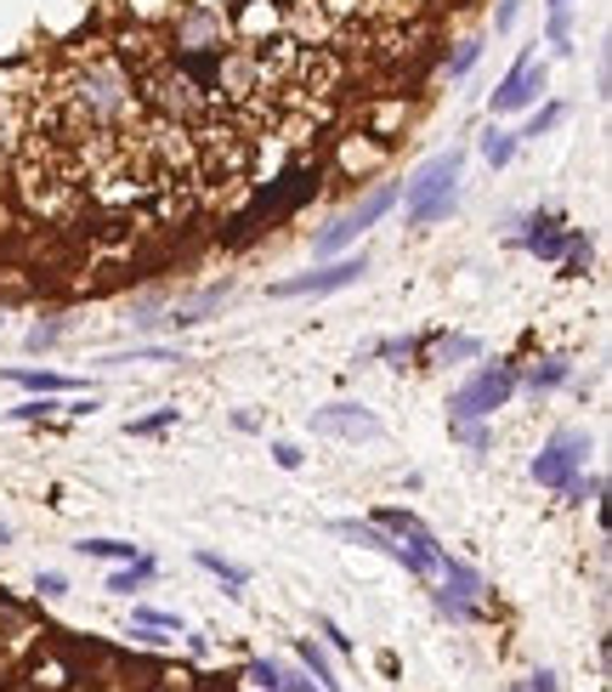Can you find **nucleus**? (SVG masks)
I'll use <instances>...</instances> for the list:
<instances>
[{
	"instance_id": "nucleus-4",
	"label": "nucleus",
	"mask_w": 612,
	"mask_h": 692,
	"mask_svg": "<svg viewBox=\"0 0 612 692\" xmlns=\"http://www.w3.org/2000/svg\"><path fill=\"white\" fill-rule=\"evenodd\" d=\"M510 398H517V364H488L449 398V420H488Z\"/></svg>"
},
{
	"instance_id": "nucleus-31",
	"label": "nucleus",
	"mask_w": 612,
	"mask_h": 692,
	"mask_svg": "<svg viewBox=\"0 0 612 692\" xmlns=\"http://www.w3.org/2000/svg\"><path fill=\"white\" fill-rule=\"evenodd\" d=\"M476 57H483V41H460V52L449 57V80H465L476 69Z\"/></svg>"
},
{
	"instance_id": "nucleus-42",
	"label": "nucleus",
	"mask_w": 612,
	"mask_h": 692,
	"mask_svg": "<svg viewBox=\"0 0 612 692\" xmlns=\"http://www.w3.org/2000/svg\"><path fill=\"white\" fill-rule=\"evenodd\" d=\"M556 7H573V0H551V12H556Z\"/></svg>"
},
{
	"instance_id": "nucleus-6",
	"label": "nucleus",
	"mask_w": 612,
	"mask_h": 692,
	"mask_svg": "<svg viewBox=\"0 0 612 692\" xmlns=\"http://www.w3.org/2000/svg\"><path fill=\"white\" fill-rule=\"evenodd\" d=\"M585 454H590V438H585V432H573V426H562V432H551L544 454L533 460V483L562 494L578 472H585Z\"/></svg>"
},
{
	"instance_id": "nucleus-28",
	"label": "nucleus",
	"mask_w": 612,
	"mask_h": 692,
	"mask_svg": "<svg viewBox=\"0 0 612 692\" xmlns=\"http://www.w3.org/2000/svg\"><path fill=\"white\" fill-rule=\"evenodd\" d=\"M245 681H250V692H284V681H279V665H267V658L245 665Z\"/></svg>"
},
{
	"instance_id": "nucleus-39",
	"label": "nucleus",
	"mask_w": 612,
	"mask_h": 692,
	"mask_svg": "<svg viewBox=\"0 0 612 692\" xmlns=\"http://www.w3.org/2000/svg\"><path fill=\"white\" fill-rule=\"evenodd\" d=\"M318 631L329 636V647H335V653H347V647H352V636H340V624H335V619H318Z\"/></svg>"
},
{
	"instance_id": "nucleus-16",
	"label": "nucleus",
	"mask_w": 612,
	"mask_h": 692,
	"mask_svg": "<svg viewBox=\"0 0 612 692\" xmlns=\"http://www.w3.org/2000/svg\"><path fill=\"white\" fill-rule=\"evenodd\" d=\"M567 381H573V364H567V358H539V364H533L528 375H517V386H528L533 398H539V392L567 386Z\"/></svg>"
},
{
	"instance_id": "nucleus-27",
	"label": "nucleus",
	"mask_w": 612,
	"mask_h": 692,
	"mask_svg": "<svg viewBox=\"0 0 612 692\" xmlns=\"http://www.w3.org/2000/svg\"><path fill=\"white\" fill-rule=\"evenodd\" d=\"M125 7H131V18H136V23H148V29H154V23H165L170 12H177L182 0H125Z\"/></svg>"
},
{
	"instance_id": "nucleus-29",
	"label": "nucleus",
	"mask_w": 612,
	"mask_h": 692,
	"mask_svg": "<svg viewBox=\"0 0 612 692\" xmlns=\"http://www.w3.org/2000/svg\"><path fill=\"white\" fill-rule=\"evenodd\" d=\"M551 46H556L562 57L573 52V7H556V12H551Z\"/></svg>"
},
{
	"instance_id": "nucleus-8",
	"label": "nucleus",
	"mask_w": 612,
	"mask_h": 692,
	"mask_svg": "<svg viewBox=\"0 0 612 692\" xmlns=\"http://www.w3.org/2000/svg\"><path fill=\"white\" fill-rule=\"evenodd\" d=\"M544 80H551L544 57L522 52V57H517V69H510V75L499 80V91L488 97V109H494V114H522V109H533V103H539V91H544Z\"/></svg>"
},
{
	"instance_id": "nucleus-38",
	"label": "nucleus",
	"mask_w": 612,
	"mask_h": 692,
	"mask_svg": "<svg viewBox=\"0 0 612 692\" xmlns=\"http://www.w3.org/2000/svg\"><path fill=\"white\" fill-rule=\"evenodd\" d=\"M272 460H279L284 472H301V460H306V454H301L295 443H272Z\"/></svg>"
},
{
	"instance_id": "nucleus-35",
	"label": "nucleus",
	"mask_w": 612,
	"mask_h": 692,
	"mask_svg": "<svg viewBox=\"0 0 612 692\" xmlns=\"http://www.w3.org/2000/svg\"><path fill=\"white\" fill-rule=\"evenodd\" d=\"M517 18H522V0H499L494 29H499V35H510V29H517Z\"/></svg>"
},
{
	"instance_id": "nucleus-26",
	"label": "nucleus",
	"mask_w": 612,
	"mask_h": 692,
	"mask_svg": "<svg viewBox=\"0 0 612 692\" xmlns=\"http://www.w3.org/2000/svg\"><path fill=\"white\" fill-rule=\"evenodd\" d=\"M556 125H562V103H544V109H539V114L517 131V143H539L544 131H556Z\"/></svg>"
},
{
	"instance_id": "nucleus-10",
	"label": "nucleus",
	"mask_w": 612,
	"mask_h": 692,
	"mask_svg": "<svg viewBox=\"0 0 612 692\" xmlns=\"http://www.w3.org/2000/svg\"><path fill=\"white\" fill-rule=\"evenodd\" d=\"M313 432H318V438H340V443H374V438L386 432V426L374 420L363 404H329V409L313 415Z\"/></svg>"
},
{
	"instance_id": "nucleus-2",
	"label": "nucleus",
	"mask_w": 612,
	"mask_h": 692,
	"mask_svg": "<svg viewBox=\"0 0 612 692\" xmlns=\"http://www.w3.org/2000/svg\"><path fill=\"white\" fill-rule=\"evenodd\" d=\"M159 41H165V57H216L233 46V18L227 7H211V0H182L177 12L159 23Z\"/></svg>"
},
{
	"instance_id": "nucleus-11",
	"label": "nucleus",
	"mask_w": 612,
	"mask_h": 692,
	"mask_svg": "<svg viewBox=\"0 0 612 692\" xmlns=\"http://www.w3.org/2000/svg\"><path fill=\"white\" fill-rule=\"evenodd\" d=\"M335 534L340 540H358V545H374V551H381V556H392V563H403L408 574H420V579H431V568L420 563V556L415 551H408L403 540H392L386 529H381V522H358V517H340L335 522Z\"/></svg>"
},
{
	"instance_id": "nucleus-30",
	"label": "nucleus",
	"mask_w": 612,
	"mask_h": 692,
	"mask_svg": "<svg viewBox=\"0 0 612 692\" xmlns=\"http://www.w3.org/2000/svg\"><path fill=\"white\" fill-rule=\"evenodd\" d=\"M165 426H177V409H154V415H143V420H131L125 432H131V438H154V432H165Z\"/></svg>"
},
{
	"instance_id": "nucleus-19",
	"label": "nucleus",
	"mask_w": 612,
	"mask_h": 692,
	"mask_svg": "<svg viewBox=\"0 0 612 692\" xmlns=\"http://www.w3.org/2000/svg\"><path fill=\"white\" fill-rule=\"evenodd\" d=\"M465 358H483L476 336H437L431 341V364H465Z\"/></svg>"
},
{
	"instance_id": "nucleus-14",
	"label": "nucleus",
	"mask_w": 612,
	"mask_h": 692,
	"mask_svg": "<svg viewBox=\"0 0 612 692\" xmlns=\"http://www.w3.org/2000/svg\"><path fill=\"white\" fill-rule=\"evenodd\" d=\"M431 579H437V590H442V597H454V602H471V608L488 597V579L476 574L471 563H460V556H449V551H442V563H437V574H431Z\"/></svg>"
},
{
	"instance_id": "nucleus-9",
	"label": "nucleus",
	"mask_w": 612,
	"mask_h": 692,
	"mask_svg": "<svg viewBox=\"0 0 612 692\" xmlns=\"http://www.w3.org/2000/svg\"><path fill=\"white\" fill-rule=\"evenodd\" d=\"M313 182H318V165H295V171H284L279 182H267L261 193H256V205H250V216L245 222H272V216H284V211H295L306 193H313Z\"/></svg>"
},
{
	"instance_id": "nucleus-40",
	"label": "nucleus",
	"mask_w": 612,
	"mask_h": 692,
	"mask_svg": "<svg viewBox=\"0 0 612 692\" xmlns=\"http://www.w3.org/2000/svg\"><path fill=\"white\" fill-rule=\"evenodd\" d=\"M528 692H556V676H551V670H539V676L528 681Z\"/></svg>"
},
{
	"instance_id": "nucleus-23",
	"label": "nucleus",
	"mask_w": 612,
	"mask_h": 692,
	"mask_svg": "<svg viewBox=\"0 0 612 692\" xmlns=\"http://www.w3.org/2000/svg\"><path fill=\"white\" fill-rule=\"evenodd\" d=\"M7 381L23 386V392H75L68 375H41V370H7Z\"/></svg>"
},
{
	"instance_id": "nucleus-21",
	"label": "nucleus",
	"mask_w": 612,
	"mask_h": 692,
	"mask_svg": "<svg viewBox=\"0 0 612 692\" xmlns=\"http://www.w3.org/2000/svg\"><path fill=\"white\" fill-rule=\"evenodd\" d=\"M476 148H483V159L494 165V171H505V165L517 159V131H499V125H494V131H488V137L476 143Z\"/></svg>"
},
{
	"instance_id": "nucleus-33",
	"label": "nucleus",
	"mask_w": 612,
	"mask_h": 692,
	"mask_svg": "<svg viewBox=\"0 0 612 692\" xmlns=\"http://www.w3.org/2000/svg\"><path fill=\"white\" fill-rule=\"evenodd\" d=\"M136 624H154V631H188V624L177 619V613H165V608H136Z\"/></svg>"
},
{
	"instance_id": "nucleus-18",
	"label": "nucleus",
	"mask_w": 612,
	"mask_h": 692,
	"mask_svg": "<svg viewBox=\"0 0 612 692\" xmlns=\"http://www.w3.org/2000/svg\"><path fill=\"white\" fill-rule=\"evenodd\" d=\"M154 574H159L154 556H136V563H125L120 574H109V590H114V597H136V590H143Z\"/></svg>"
},
{
	"instance_id": "nucleus-25",
	"label": "nucleus",
	"mask_w": 612,
	"mask_h": 692,
	"mask_svg": "<svg viewBox=\"0 0 612 692\" xmlns=\"http://www.w3.org/2000/svg\"><path fill=\"white\" fill-rule=\"evenodd\" d=\"M80 556H109V563H136V551L131 540H80Z\"/></svg>"
},
{
	"instance_id": "nucleus-13",
	"label": "nucleus",
	"mask_w": 612,
	"mask_h": 692,
	"mask_svg": "<svg viewBox=\"0 0 612 692\" xmlns=\"http://www.w3.org/2000/svg\"><path fill=\"white\" fill-rule=\"evenodd\" d=\"M567 234H573V227H562V216H556V211H533V216L522 222L517 245H522L528 256H539V261H562V250H567Z\"/></svg>"
},
{
	"instance_id": "nucleus-22",
	"label": "nucleus",
	"mask_w": 612,
	"mask_h": 692,
	"mask_svg": "<svg viewBox=\"0 0 612 692\" xmlns=\"http://www.w3.org/2000/svg\"><path fill=\"white\" fill-rule=\"evenodd\" d=\"M301 665H306V676H313L324 692H340V681H335V665H329V653H324V647L301 642Z\"/></svg>"
},
{
	"instance_id": "nucleus-5",
	"label": "nucleus",
	"mask_w": 612,
	"mask_h": 692,
	"mask_svg": "<svg viewBox=\"0 0 612 692\" xmlns=\"http://www.w3.org/2000/svg\"><path fill=\"white\" fill-rule=\"evenodd\" d=\"M392 205H397V188H374V193H363V200H358L352 211H340V216L324 227L313 250H318V256H340L347 245H358V234H363V227H374V222H381Z\"/></svg>"
},
{
	"instance_id": "nucleus-1",
	"label": "nucleus",
	"mask_w": 612,
	"mask_h": 692,
	"mask_svg": "<svg viewBox=\"0 0 612 692\" xmlns=\"http://www.w3.org/2000/svg\"><path fill=\"white\" fill-rule=\"evenodd\" d=\"M136 97H143V109H154L159 125H177V131H204V125H216V97L204 91L177 57L148 63V69L136 75Z\"/></svg>"
},
{
	"instance_id": "nucleus-20",
	"label": "nucleus",
	"mask_w": 612,
	"mask_h": 692,
	"mask_svg": "<svg viewBox=\"0 0 612 692\" xmlns=\"http://www.w3.org/2000/svg\"><path fill=\"white\" fill-rule=\"evenodd\" d=\"M193 563H199L204 574H216L222 585H233V590H227V597H238V590H245V585H250V574H245V568H233V563H227V556H216V551H193Z\"/></svg>"
},
{
	"instance_id": "nucleus-3",
	"label": "nucleus",
	"mask_w": 612,
	"mask_h": 692,
	"mask_svg": "<svg viewBox=\"0 0 612 692\" xmlns=\"http://www.w3.org/2000/svg\"><path fill=\"white\" fill-rule=\"evenodd\" d=\"M460 171H465V148H449V154H431V159L420 165V171L397 188L408 227L442 222V216L454 211V182H460Z\"/></svg>"
},
{
	"instance_id": "nucleus-32",
	"label": "nucleus",
	"mask_w": 612,
	"mask_h": 692,
	"mask_svg": "<svg viewBox=\"0 0 612 692\" xmlns=\"http://www.w3.org/2000/svg\"><path fill=\"white\" fill-rule=\"evenodd\" d=\"M63 329H68L63 318H46V324H34V329H29V347H34V352H46V347H57V341H63Z\"/></svg>"
},
{
	"instance_id": "nucleus-24",
	"label": "nucleus",
	"mask_w": 612,
	"mask_h": 692,
	"mask_svg": "<svg viewBox=\"0 0 612 692\" xmlns=\"http://www.w3.org/2000/svg\"><path fill=\"white\" fill-rule=\"evenodd\" d=\"M556 268H562L567 279H578V273H585V268H590V234H578V227H573V234H567V250H562V261H556Z\"/></svg>"
},
{
	"instance_id": "nucleus-12",
	"label": "nucleus",
	"mask_w": 612,
	"mask_h": 692,
	"mask_svg": "<svg viewBox=\"0 0 612 692\" xmlns=\"http://www.w3.org/2000/svg\"><path fill=\"white\" fill-rule=\"evenodd\" d=\"M374 522H381V529H386L392 540H403V545L415 551L420 563L437 574V563H442V545H437V534L426 529V522H420L415 511H374Z\"/></svg>"
},
{
	"instance_id": "nucleus-41",
	"label": "nucleus",
	"mask_w": 612,
	"mask_h": 692,
	"mask_svg": "<svg viewBox=\"0 0 612 692\" xmlns=\"http://www.w3.org/2000/svg\"><path fill=\"white\" fill-rule=\"evenodd\" d=\"M0 545H12V529H7V522H0Z\"/></svg>"
},
{
	"instance_id": "nucleus-17",
	"label": "nucleus",
	"mask_w": 612,
	"mask_h": 692,
	"mask_svg": "<svg viewBox=\"0 0 612 692\" xmlns=\"http://www.w3.org/2000/svg\"><path fill=\"white\" fill-rule=\"evenodd\" d=\"M392 143H363V137H340V171H374L386 165Z\"/></svg>"
},
{
	"instance_id": "nucleus-34",
	"label": "nucleus",
	"mask_w": 612,
	"mask_h": 692,
	"mask_svg": "<svg viewBox=\"0 0 612 692\" xmlns=\"http://www.w3.org/2000/svg\"><path fill=\"white\" fill-rule=\"evenodd\" d=\"M449 426H454V438H460V443H471V449H488V432H483L476 420H449Z\"/></svg>"
},
{
	"instance_id": "nucleus-7",
	"label": "nucleus",
	"mask_w": 612,
	"mask_h": 692,
	"mask_svg": "<svg viewBox=\"0 0 612 692\" xmlns=\"http://www.w3.org/2000/svg\"><path fill=\"white\" fill-rule=\"evenodd\" d=\"M363 273H369V256L358 250V256L329 261V268H318V273H301V279L272 284V295H279V302H301V295H335V290H352Z\"/></svg>"
},
{
	"instance_id": "nucleus-37",
	"label": "nucleus",
	"mask_w": 612,
	"mask_h": 692,
	"mask_svg": "<svg viewBox=\"0 0 612 692\" xmlns=\"http://www.w3.org/2000/svg\"><path fill=\"white\" fill-rule=\"evenodd\" d=\"M279 681H284V692H324L313 676H306V670H279Z\"/></svg>"
},
{
	"instance_id": "nucleus-36",
	"label": "nucleus",
	"mask_w": 612,
	"mask_h": 692,
	"mask_svg": "<svg viewBox=\"0 0 612 692\" xmlns=\"http://www.w3.org/2000/svg\"><path fill=\"white\" fill-rule=\"evenodd\" d=\"M34 590H41V597H68V579L46 568V574H34Z\"/></svg>"
},
{
	"instance_id": "nucleus-15",
	"label": "nucleus",
	"mask_w": 612,
	"mask_h": 692,
	"mask_svg": "<svg viewBox=\"0 0 612 692\" xmlns=\"http://www.w3.org/2000/svg\"><path fill=\"white\" fill-rule=\"evenodd\" d=\"M227 295H233V284H211V290H199V295H188V302H177L159 324H170V329H193V324H204L216 307H227Z\"/></svg>"
}]
</instances>
